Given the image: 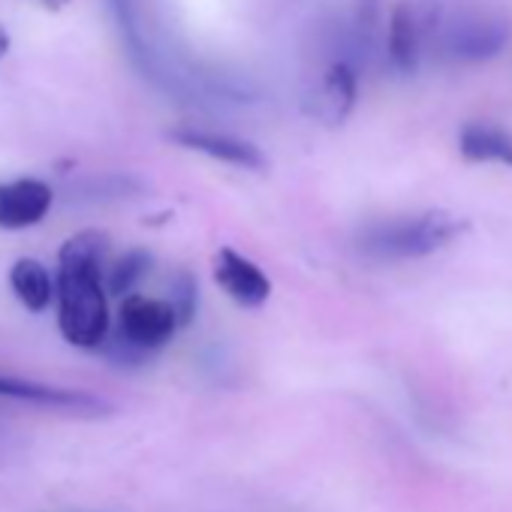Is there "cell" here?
Returning <instances> with one entry per match:
<instances>
[{"label":"cell","mask_w":512,"mask_h":512,"mask_svg":"<svg viewBox=\"0 0 512 512\" xmlns=\"http://www.w3.org/2000/svg\"><path fill=\"white\" fill-rule=\"evenodd\" d=\"M109 256V235L100 229H82L64 241L58 253L55 299L58 329L67 344L82 350H100L109 341V299L103 287V269Z\"/></svg>","instance_id":"cell-1"},{"label":"cell","mask_w":512,"mask_h":512,"mask_svg":"<svg viewBox=\"0 0 512 512\" xmlns=\"http://www.w3.org/2000/svg\"><path fill=\"white\" fill-rule=\"evenodd\" d=\"M467 229H470L467 217L434 208L413 217H398L368 226L359 235V250L377 256V260H419V256H431L455 244Z\"/></svg>","instance_id":"cell-2"},{"label":"cell","mask_w":512,"mask_h":512,"mask_svg":"<svg viewBox=\"0 0 512 512\" xmlns=\"http://www.w3.org/2000/svg\"><path fill=\"white\" fill-rule=\"evenodd\" d=\"M178 320L175 311L166 299H151V296H139L130 293L121 302L118 311V338L115 344L124 347L133 359H142L160 347H166L175 332H178Z\"/></svg>","instance_id":"cell-3"},{"label":"cell","mask_w":512,"mask_h":512,"mask_svg":"<svg viewBox=\"0 0 512 512\" xmlns=\"http://www.w3.org/2000/svg\"><path fill=\"white\" fill-rule=\"evenodd\" d=\"M214 281L217 287L241 308H260L272 296V281L266 272L232 247H220L214 256Z\"/></svg>","instance_id":"cell-4"},{"label":"cell","mask_w":512,"mask_h":512,"mask_svg":"<svg viewBox=\"0 0 512 512\" xmlns=\"http://www.w3.org/2000/svg\"><path fill=\"white\" fill-rule=\"evenodd\" d=\"M509 43V28L500 19L470 16L446 31V55L464 64H482L497 58Z\"/></svg>","instance_id":"cell-5"},{"label":"cell","mask_w":512,"mask_h":512,"mask_svg":"<svg viewBox=\"0 0 512 512\" xmlns=\"http://www.w3.org/2000/svg\"><path fill=\"white\" fill-rule=\"evenodd\" d=\"M172 142H178L181 148L199 151L211 160L238 166V169H250V172H263L269 166L266 154L256 148L247 139L229 136V133H214V130H196V127H181L169 133Z\"/></svg>","instance_id":"cell-6"},{"label":"cell","mask_w":512,"mask_h":512,"mask_svg":"<svg viewBox=\"0 0 512 512\" xmlns=\"http://www.w3.org/2000/svg\"><path fill=\"white\" fill-rule=\"evenodd\" d=\"M52 187L40 178H16L0 184V229H31L52 208Z\"/></svg>","instance_id":"cell-7"},{"label":"cell","mask_w":512,"mask_h":512,"mask_svg":"<svg viewBox=\"0 0 512 512\" xmlns=\"http://www.w3.org/2000/svg\"><path fill=\"white\" fill-rule=\"evenodd\" d=\"M0 398H13L22 404H37V407H52V410H67V413H85V416H97V413L109 410L97 395L61 389V386H43V383H31V380H19V377H0Z\"/></svg>","instance_id":"cell-8"},{"label":"cell","mask_w":512,"mask_h":512,"mask_svg":"<svg viewBox=\"0 0 512 512\" xmlns=\"http://www.w3.org/2000/svg\"><path fill=\"white\" fill-rule=\"evenodd\" d=\"M458 151L467 163H497L512 169V133L488 124V121H470L458 133Z\"/></svg>","instance_id":"cell-9"},{"label":"cell","mask_w":512,"mask_h":512,"mask_svg":"<svg viewBox=\"0 0 512 512\" xmlns=\"http://www.w3.org/2000/svg\"><path fill=\"white\" fill-rule=\"evenodd\" d=\"M419 58H422V28L413 7L404 0V4L392 10L389 19V61L401 73H416Z\"/></svg>","instance_id":"cell-10"},{"label":"cell","mask_w":512,"mask_h":512,"mask_svg":"<svg viewBox=\"0 0 512 512\" xmlns=\"http://www.w3.org/2000/svg\"><path fill=\"white\" fill-rule=\"evenodd\" d=\"M356 97H359V79L353 67L344 61L332 64L320 88V118L329 124H344L356 106Z\"/></svg>","instance_id":"cell-11"},{"label":"cell","mask_w":512,"mask_h":512,"mask_svg":"<svg viewBox=\"0 0 512 512\" xmlns=\"http://www.w3.org/2000/svg\"><path fill=\"white\" fill-rule=\"evenodd\" d=\"M10 287L31 314H43L55 302V281L40 260H19L10 272Z\"/></svg>","instance_id":"cell-12"},{"label":"cell","mask_w":512,"mask_h":512,"mask_svg":"<svg viewBox=\"0 0 512 512\" xmlns=\"http://www.w3.org/2000/svg\"><path fill=\"white\" fill-rule=\"evenodd\" d=\"M151 263H154V256L148 250H139V247L127 250L121 260H115L109 269H103L106 296H121V299L130 296L139 287V281L151 272Z\"/></svg>","instance_id":"cell-13"},{"label":"cell","mask_w":512,"mask_h":512,"mask_svg":"<svg viewBox=\"0 0 512 512\" xmlns=\"http://www.w3.org/2000/svg\"><path fill=\"white\" fill-rule=\"evenodd\" d=\"M175 311L178 326H190L196 317V305H199V287L196 278L187 269H178L169 281V299H166Z\"/></svg>","instance_id":"cell-14"},{"label":"cell","mask_w":512,"mask_h":512,"mask_svg":"<svg viewBox=\"0 0 512 512\" xmlns=\"http://www.w3.org/2000/svg\"><path fill=\"white\" fill-rule=\"evenodd\" d=\"M7 52H10V34H7V28H0V61L7 58Z\"/></svg>","instance_id":"cell-15"},{"label":"cell","mask_w":512,"mask_h":512,"mask_svg":"<svg viewBox=\"0 0 512 512\" xmlns=\"http://www.w3.org/2000/svg\"><path fill=\"white\" fill-rule=\"evenodd\" d=\"M46 7H64V4H70V0H43Z\"/></svg>","instance_id":"cell-16"}]
</instances>
